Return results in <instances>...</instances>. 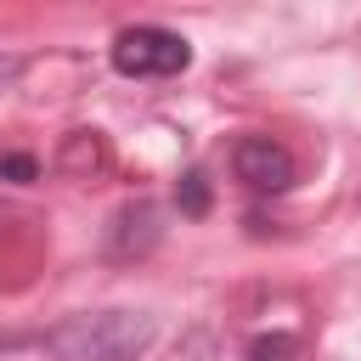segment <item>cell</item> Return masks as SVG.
I'll return each mask as SVG.
<instances>
[{
  "label": "cell",
  "mask_w": 361,
  "mask_h": 361,
  "mask_svg": "<svg viewBox=\"0 0 361 361\" xmlns=\"http://www.w3.org/2000/svg\"><path fill=\"white\" fill-rule=\"evenodd\" d=\"M152 316L147 310H90V316H73L62 322L45 350L56 361H135L147 344H152Z\"/></svg>",
  "instance_id": "cell-1"
},
{
  "label": "cell",
  "mask_w": 361,
  "mask_h": 361,
  "mask_svg": "<svg viewBox=\"0 0 361 361\" xmlns=\"http://www.w3.org/2000/svg\"><path fill=\"white\" fill-rule=\"evenodd\" d=\"M107 56H113V68L124 79H169V73H180L192 62V45L175 28H152L147 23V28H124Z\"/></svg>",
  "instance_id": "cell-2"
},
{
  "label": "cell",
  "mask_w": 361,
  "mask_h": 361,
  "mask_svg": "<svg viewBox=\"0 0 361 361\" xmlns=\"http://www.w3.org/2000/svg\"><path fill=\"white\" fill-rule=\"evenodd\" d=\"M231 169H237V180L254 186V192H288V186H293V158H288V147L271 141V135H243L237 152H231Z\"/></svg>",
  "instance_id": "cell-3"
},
{
  "label": "cell",
  "mask_w": 361,
  "mask_h": 361,
  "mask_svg": "<svg viewBox=\"0 0 361 361\" xmlns=\"http://www.w3.org/2000/svg\"><path fill=\"white\" fill-rule=\"evenodd\" d=\"M102 164H107L102 135H96V130H73L68 147H62V169H68V175H85V169H102Z\"/></svg>",
  "instance_id": "cell-4"
},
{
  "label": "cell",
  "mask_w": 361,
  "mask_h": 361,
  "mask_svg": "<svg viewBox=\"0 0 361 361\" xmlns=\"http://www.w3.org/2000/svg\"><path fill=\"white\" fill-rule=\"evenodd\" d=\"M175 203H180V214L203 220V214H209V203H214L209 175H203V169H186V175H180V186H175Z\"/></svg>",
  "instance_id": "cell-5"
},
{
  "label": "cell",
  "mask_w": 361,
  "mask_h": 361,
  "mask_svg": "<svg viewBox=\"0 0 361 361\" xmlns=\"http://www.w3.org/2000/svg\"><path fill=\"white\" fill-rule=\"evenodd\" d=\"M248 361H299V338L293 333H259L248 344Z\"/></svg>",
  "instance_id": "cell-6"
},
{
  "label": "cell",
  "mask_w": 361,
  "mask_h": 361,
  "mask_svg": "<svg viewBox=\"0 0 361 361\" xmlns=\"http://www.w3.org/2000/svg\"><path fill=\"white\" fill-rule=\"evenodd\" d=\"M0 180H39V158H28V152H6L0 158Z\"/></svg>",
  "instance_id": "cell-7"
}]
</instances>
